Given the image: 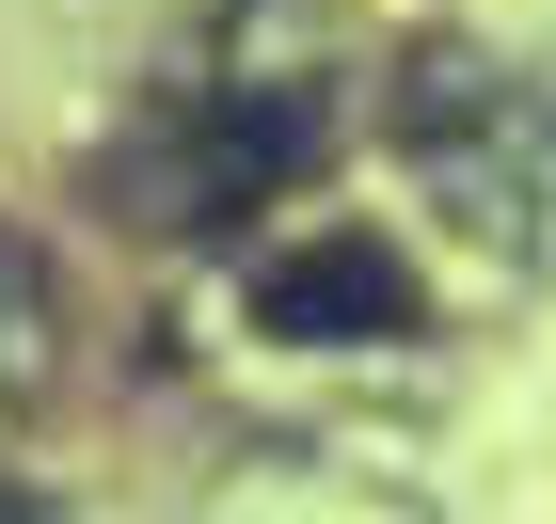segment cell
Instances as JSON below:
<instances>
[{
  "mask_svg": "<svg viewBox=\"0 0 556 524\" xmlns=\"http://www.w3.org/2000/svg\"><path fill=\"white\" fill-rule=\"evenodd\" d=\"M255 334H287V349H382V334H414V255L397 239H287V255L255 270Z\"/></svg>",
  "mask_w": 556,
  "mask_h": 524,
  "instance_id": "2",
  "label": "cell"
},
{
  "mask_svg": "<svg viewBox=\"0 0 556 524\" xmlns=\"http://www.w3.org/2000/svg\"><path fill=\"white\" fill-rule=\"evenodd\" d=\"M318 143H334V112L302 80H207V112L143 159V222H175V239H207V222H239L255 191H287V175H318Z\"/></svg>",
  "mask_w": 556,
  "mask_h": 524,
  "instance_id": "1",
  "label": "cell"
},
{
  "mask_svg": "<svg viewBox=\"0 0 556 524\" xmlns=\"http://www.w3.org/2000/svg\"><path fill=\"white\" fill-rule=\"evenodd\" d=\"M0 524H48V509H33V493H16V477H0Z\"/></svg>",
  "mask_w": 556,
  "mask_h": 524,
  "instance_id": "3",
  "label": "cell"
}]
</instances>
